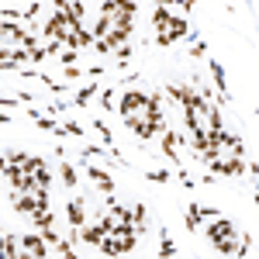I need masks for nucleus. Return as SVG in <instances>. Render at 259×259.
<instances>
[{
    "instance_id": "obj_1",
    "label": "nucleus",
    "mask_w": 259,
    "mask_h": 259,
    "mask_svg": "<svg viewBox=\"0 0 259 259\" xmlns=\"http://www.w3.org/2000/svg\"><path fill=\"white\" fill-rule=\"evenodd\" d=\"M162 107V97L159 94H145V90H128V94H121L118 100V111L124 121H149L152 118V111H159Z\"/></svg>"
},
{
    "instance_id": "obj_2",
    "label": "nucleus",
    "mask_w": 259,
    "mask_h": 259,
    "mask_svg": "<svg viewBox=\"0 0 259 259\" xmlns=\"http://www.w3.org/2000/svg\"><path fill=\"white\" fill-rule=\"evenodd\" d=\"M152 24H156V31H159V35H156L159 45H173L177 38H187V31H190L183 18L169 14L166 4H156V7H152Z\"/></svg>"
},
{
    "instance_id": "obj_3",
    "label": "nucleus",
    "mask_w": 259,
    "mask_h": 259,
    "mask_svg": "<svg viewBox=\"0 0 259 259\" xmlns=\"http://www.w3.org/2000/svg\"><path fill=\"white\" fill-rule=\"evenodd\" d=\"M204 235H207V242L218 249L221 256H235V245H239V228H235V221L214 218L204 228Z\"/></svg>"
},
{
    "instance_id": "obj_4",
    "label": "nucleus",
    "mask_w": 259,
    "mask_h": 259,
    "mask_svg": "<svg viewBox=\"0 0 259 259\" xmlns=\"http://www.w3.org/2000/svg\"><path fill=\"white\" fill-rule=\"evenodd\" d=\"M11 207L24 214V218H31V214H38V211H49V194L45 190H11Z\"/></svg>"
},
{
    "instance_id": "obj_5",
    "label": "nucleus",
    "mask_w": 259,
    "mask_h": 259,
    "mask_svg": "<svg viewBox=\"0 0 259 259\" xmlns=\"http://www.w3.org/2000/svg\"><path fill=\"white\" fill-rule=\"evenodd\" d=\"M135 242H139L135 232H128V228H114V232H107V235L100 239L97 249L104 252V256L118 259V256H124V252H132V249H135Z\"/></svg>"
},
{
    "instance_id": "obj_6",
    "label": "nucleus",
    "mask_w": 259,
    "mask_h": 259,
    "mask_svg": "<svg viewBox=\"0 0 259 259\" xmlns=\"http://www.w3.org/2000/svg\"><path fill=\"white\" fill-rule=\"evenodd\" d=\"M18 245H21V259H52L49 256V245L41 239V232H24V235H18Z\"/></svg>"
},
{
    "instance_id": "obj_7",
    "label": "nucleus",
    "mask_w": 259,
    "mask_h": 259,
    "mask_svg": "<svg viewBox=\"0 0 259 259\" xmlns=\"http://www.w3.org/2000/svg\"><path fill=\"white\" fill-rule=\"evenodd\" d=\"M207 169H211V177H242V173H245V159L228 156V149H225L218 159L207 162Z\"/></svg>"
},
{
    "instance_id": "obj_8",
    "label": "nucleus",
    "mask_w": 259,
    "mask_h": 259,
    "mask_svg": "<svg viewBox=\"0 0 259 259\" xmlns=\"http://www.w3.org/2000/svg\"><path fill=\"white\" fill-rule=\"evenodd\" d=\"M80 166H83V173L90 177V183H94L97 190H104L107 197L114 194V180H111V173H107V169H100V166H94V162H90V159H83Z\"/></svg>"
},
{
    "instance_id": "obj_9",
    "label": "nucleus",
    "mask_w": 259,
    "mask_h": 259,
    "mask_svg": "<svg viewBox=\"0 0 259 259\" xmlns=\"http://www.w3.org/2000/svg\"><path fill=\"white\" fill-rule=\"evenodd\" d=\"M214 218H221L214 207H204V204H190V211H187V228H190V232H197L204 221H214Z\"/></svg>"
},
{
    "instance_id": "obj_10",
    "label": "nucleus",
    "mask_w": 259,
    "mask_h": 259,
    "mask_svg": "<svg viewBox=\"0 0 259 259\" xmlns=\"http://www.w3.org/2000/svg\"><path fill=\"white\" fill-rule=\"evenodd\" d=\"M124 228L135 232V235H145V232H149V211H145V204L128 207V225H124Z\"/></svg>"
},
{
    "instance_id": "obj_11",
    "label": "nucleus",
    "mask_w": 259,
    "mask_h": 259,
    "mask_svg": "<svg viewBox=\"0 0 259 259\" xmlns=\"http://www.w3.org/2000/svg\"><path fill=\"white\" fill-rule=\"evenodd\" d=\"M66 218H69V228H83V225H87V200L73 197L66 204Z\"/></svg>"
},
{
    "instance_id": "obj_12",
    "label": "nucleus",
    "mask_w": 259,
    "mask_h": 259,
    "mask_svg": "<svg viewBox=\"0 0 259 259\" xmlns=\"http://www.w3.org/2000/svg\"><path fill=\"white\" fill-rule=\"evenodd\" d=\"M128 128H132V132H135L142 142H149V139H156V135H162L152 121H128Z\"/></svg>"
},
{
    "instance_id": "obj_13",
    "label": "nucleus",
    "mask_w": 259,
    "mask_h": 259,
    "mask_svg": "<svg viewBox=\"0 0 259 259\" xmlns=\"http://www.w3.org/2000/svg\"><path fill=\"white\" fill-rule=\"evenodd\" d=\"M76 235H80V242H87V245H100V239L107 235L100 225H83V228H76Z\"/></svg>"
},
{
    "instance_id": "obj_14",
    "label": "nucleus",
    "mask_w": 259,
    "mask_h": 259,
    "mask_svg": "<svg viewBox=\"0 0 259 259\" xmlns=\"http://www.w3.org/2000/svg\"><path fill=\"white\" fill-rule=\"evenodd\" d=\"M52 169H49V166H41V169H35V173H31V190H45V194H49V187H52Z\"/></svg>"
},
{
    "instance_id": "obj_15",
    "label": "nucleus",
    "mask_w": 259,
    "mask_h": 259,
    "mask_svg": "<svg viewBox=\"0 0 259 259\" xmlns=\"http://www.w3.org/2000/svg\"><path fill=\"white\" fill-rule=\"evenodd\" d=\"M59 180H62V187H69V190H73V187L80 183L76 166H73V162H66V159H59Z\"/></svg>"
},
{
    "instance_id": "obj_16",
    "label": "nucleus",
    "mask_w": 259,
    "mask_h": 259,
    "mask_svg": "<svg viewBox=\"0 0 259 259\" xmlns=\"http://www.w3.org/2000/svg\"><path fill=\"white\" fill-rule=\"evenodd\" d=\"M94 94H100V87H97V83H87V87H80V94L69 100V107H87V104L94 100Z\"/></svg>"
},
{
    "instance_id": "obj_17",
    "label": "nucleus",
    "mask_w": 259,
    "mask_h": 259,
    "mask_svg": "<svg viewBox=\"0 0 259 259\" xmlns=\"http://www.w3.org/2000/svg\"><path fill=\"white\" fill-rule=\"evenodd\" d=\"M4 259H21V245L14 232H4Z\"/></svg>"
},
{
    "instance_id": "obj_18",
    "label": "nucleus",
    "mask_w": 259,
    "mask_h": 259,
    "mask_svg": "<svg viewBox=\"0 0 259 259\" xmlns=\"http://www.w3.org/2000/svg\"><path fill=\"white\" fill-rule=\"evenodd\" d=\"M207 66H211V76H214V83H218V90H221V100H228V87H225V69H221V62L207 59Z\"/></svg>"
},
{
    "instance_id": "obj_19",
    "label": "nucleus",
    "mask_w": 259,
    "mask_h": 259,
    "mask_svg": "<svg viewBox=\"0 0 259 259\" xmlns=\"http://www.w3.org/2000/svg\"><path fill=\"white\" fill-rule=\"evenodd\" d=\"M28 221H31V225H35L38 232H49V228H52V221H56V218H52V211H38V214H31Z\"/></svg>"
},
{
    "instance_id": "obj_20",
    "label": "nucleus",
    "mask_w": 259,
    "mask_h": 259,
    "mask_svg": "<svg viewBox=\"0 0 259 259\" xmlns=\"http://www.w3.org/2000/svg\"><path fill=\"white\" fill-rule=\"evenodd\" d=\"M177 256V245H173V239L162 232V239H159V259H173Z\"/></svg>"
},
{
    "instance_id": "obj_21",
    "label": "nucleus",
    "mask_w": 259,
    "mask_h": 259,
    "mask_svg": "<svg viewBox=\"0 0 259 259\" xmlns=\"http://www.w3.org/2000/svg\"><path fill=\"white\" fill-rule=\"evenodd\" d=\"M145 180H149V183H169V180H173V173H169V169H149V173H145Z\"/></svg>"
},
{
    "instance_id": "obj_22",
    "label": "nucleus",
    "mask_w": 259,
    "mask_h": 259,
    "mask_svg": "<svg viewBox=\"0 0 259 259\" xmlns=\"http://www.w3.org/2000/svg\"><path fill=\"white\" fill-rule=\"evenodd\" d=\"M62 76L66 80H80L83 73H80V66H62Z\"/></svg>"
},
{
    "instance_id": "obj_23",
    "label": "nucleus",
    "mask_w": 259,
    "mask_h": 259,
    "mask_svg": "<svg viewBox=\"0 0 259 259\" xmlns=\"http://www.w3.org/2000/svg\"><path fill=\"white\" fill-rule=\"evenodd\" d=\"M59 59L66 62V66H73V62H76V52H69V49H62V52H59Z\"/></svg>"
},
{
    "instance_id": "obj_24",
    "label": "nucleus",
    "mask_w": 259,
    "mask_h": 259,
    "mask_svg": "<svg viewBox=\"0 0 259 259\" xmlns=\"http://www.w3.org/2000/svg\"><path fill=\"white\" fill-rule=\"evenodd\" d=\"M111 94H114V90H104V97H100V104H104V107H107V111H111V107H114V97H111Z\"/></svg>"
},
{
    "instance_id": "obj_25",
    "label": "nucleus",
    "mask_w": 259,
    "mask_h": 259,
    "mask_svg": "<svg viewBox=\"0 0 259 259\" xmlns=\"http://www.w3.org/2000/svg\"><path fill=\"white\" fill-rule=\"evenodd\" d=\"M21 100L18 97H0V107H18Z\"/></svg>"
},
{
    "instance_id": "obj_26",
    "label": "nucleus",
    "mask_w": 259,
    "mask_h": 259,
    "mask_svg": "<svg viewBox=\"0 0 259 259\" xmlns=\"http://www.w3.org/2000/svg\"><path fill=\"white\" fill-rule=\"evenodd\" d=\"M0 180H7V159H0Z\"/></svg>"
},
{
    "instance_id": "obj_27",
    "label": "nucleus",
    "mask_w": 259,
    "mask_h": 259,
    "mask_svg": "<svg viewBox=\"0 0 259 259\" xmlns=\"http://www.w3.org/2000/svg\"><path fill=\"white\" fill-rule=\"evenodd\" d=\"M0 259H4V228H0Z\"/></svg>"
}]
</instances>
